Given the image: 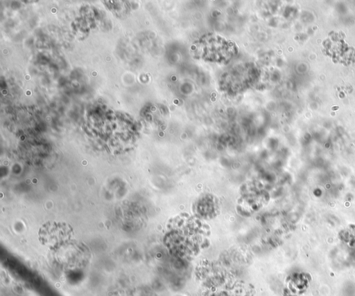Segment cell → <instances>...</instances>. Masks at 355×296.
Here are the masks:
<instances>
[{"mask_svg": "<svg viewBox=\"0 0 355 296\" xmlns=\"http://www.w3.org/2000/svg\"><path fill=\"white\" fill-rule=\"evenodd\" d=\"M71 227L64 223L49 222L40 230L41 242L51 248H58L69 240L71 236Z\"/></svg>", "mask_w": 355, "mask_h": 296, "instance_id": "cell-1", "label": "cell"}]
</instances>
